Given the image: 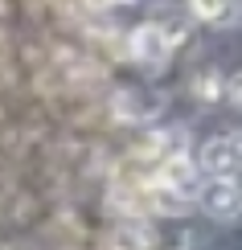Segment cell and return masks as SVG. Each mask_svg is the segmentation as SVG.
I'll return each instance as SVG.
<instances>
[{
    "instance_id": "cell-2",
    "label": "cell",
    "mask_w": 242,
    "mask_h": 250,
    "mask_svg": "<svg viewBox=\"0 0 242 250\" xmlns=\"http://www.w3.org/2000/svg\"><path fill=\"white\" fill-rule=\"evenodd\" d=\"M197 168L205 176H238L242 172V131L205 140L197 148Z\"/></svg>"
},
{
    "instance_id": "cell-9",
    "label": "cell",
    "mask_w": 242,
    "mask_h": 250,
    "mask_svg": "<svg viewBox=\"0 0 242 250\" xmlns=\"http://www.w3.org/2000/svg\"><path fill=\"white\" fill-rule=\"evenodd\" d=\"M90 4H99V8H107V4H128V0H90Z\"/></svg>"
},
{
    "instance_id": "cell-6",
    "label": "cell",
    "mask_w": 242,
    "mask_h": 250,
    "mask_svg": "<svg viewBox=\"0 0 242 250\" xmlns=\"http://www.w3.org/2000/svg\"><path fill=\"white\" fill-rule=\"evenodd\" d=\"M234 0H189V13L197 21H205V25H226L230 17H234Z\"/></svg>"
},
{
    "instance_id": "cell-5",
    "label": "cell",
    "mask_w": 242,
    "mask_h": 250,
    "mask_svg": "<svg viewBox=\"0 0 242 250\" xmlns=\"http://www.w3.org/2000/svg\"><path fill=\"white\" fill-rule=\"evenodd\" d=\"M152 230L144 222H123V226H115V234H111V250H152Z\"/></svg>"
},
{
    "instance_id": "cell-1",
    "label": "cell",
    "mask_w": 242,
    "mask_h": 250,
    "mask_svg": "<svg viewBox=\"0 0 242 250\" xmlns=\"http://www.w3.org/2000/svg\"><path fill=\"white\" fill-rule=\"evenodd\" d=\"M197 205L214 222H238L242 217V185L234 176H205V185L197 189Z\"/></svg>"
},
{
    "instance_id": "cell-7",
    "label": "cell",
    "mask_w": 242,
    "mask_h": 250,
    "mask_svg": "<svg viewBox=\"0 0 242 250\" xmlns=\"http://www.w3.org/2000/svg\"><path fill=\"white\" fill-rule=\"evenodd\" d=\"M222 95H226V82H222L218 70H201V74L193 78V99L197 103H218Z\"/></svg>"
},
{
    "instance_id": "cell-8",
    "label": "cell",
    "mask_w": 242,
    "mask_h": 250,
    "mask_svg": "<svg viewBox=\"0 0 242 250\" xmlns=\"http://www.w3.org/2000/svg\"><path fill=\"white\" fill-rule=\"evenodd\" d=\"M226 99H230V107H238V111H242V70L226 82Z\"/></svg>"
},
{
    "instance_id": "cell-3",
    "label": "cell",
    "mask_w": 242,
    "mask_h": 250,
    "mask_svg": "<svg viewBox=\"0 0 242 250\" xmlns=\"http://www.w3.org/2000/svg\"><path fill=\"white\" fill-rule=\"evenodd\" d=\"M128 49H132V58L140 62L144 70H164V62L168 54H173V45H168V33H164V25H140V29H132V37H128Z\"/></svg>"
},
{
    "instance_id": "cell-4",
    "label": "cell",
    "mask_w": 242,
    "mask_h": 250,
    "mask_svg": "<svg viewBox=\"0 0 242 250\" xmlns=\"http://www.w3.org/2000/svg\"><path fill=\"white\" fill-rule=\"evenodd\" d=\"M140 201H144V213H160V217H181L189 209V201L193 197L181 193V189H173V185H164V181H144L140 185Z\"/></svg>"
}]
</instances>
